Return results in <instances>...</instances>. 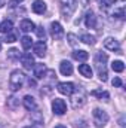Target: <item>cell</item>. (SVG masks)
I'll use <instances>...</instances> for the list:
<instances>
[{"instance_id":"1","label":"cell","mask_w":126,"mask_h":128,"mask_svg":"<svg viewBox=\"0 0 126 128\" xmlns=\"http://www.w3.org/2000/svg\"><path fill=\"white\" fill-rule=\"evenodd\" d=\"M24 82H25V74L21 70H13L10 78H9V88H10V91L15 92L18 90H21Z\"/></svg>"},{"instance_id":"2","label":"cell","mask_w":126,"mask_h":128,"mask_svg":"<svg viewBox=\"0 0 126 128\" xmlns=\"http://www.w3.org/2000/svg\"><path fill=\"white\" fill-rule=\"evenodd\" d=\"M86 103V91L83 86H79V88H74L73 94H71V106L74 109H79L82 107L83 104Z\"/></svg>"},{"instance_id":"3","label":"cell","mask_w":126,"mask_h":128,"mask_svg":"<svg viewBox=\"0 0 126 128\" xmlns=\"http://www.w3.org/2000/svg\"><path fill=\"white\" fill-rule=\"evenodd\" d=\"M125 3L126 0H116L114 3H111V15L119 18V20H123L125 18Z\"/></svg>"},{"instance_id":"4","label":"cell","mask_w":126,"mask_h":128,"mask_svg":"<svg viewBox=\"0 0 126 128\" xmlns=\"http://www.w3.org/2000/svg\"><path fill=\"white\" fill-rule=\"evenodd\" d=\"M108 122V115L107 112L101 110V109H95L94 110V124L98 128H102L105 124Z\"/></svg>"},{"instance_id":"5","label":"cell","mask_w":126,"mask_h":128,"mask_svg":"<svg viewBox=\"0 0 126 128\" xmlns=\"http://www.w3.org/2000/svg\"><path fill=\"white\" fill-rule=\"evenodd\" d=\"M61 3V10L64 14V18H70V15L76 9V0H60Z\"/></svg>"},{"instance_id":"6","label":"cell","mask_w":126,"mask_h":128,"mask_svg":"<svg viewBox=\"0 0 126 128\" xmlns=\"http://www.w3.org/2000/svg\"><path fill=\"white\" fill-rule=\"evenodd\" d=\"M52 110H54V113L58 115V116L64 115V113L67 112V104H65V101L61 100V98H55V100L52 101Z\"/></svg>"},{"instance_id":"7","label":"cell","mask_w":126,"mask_h":128,"mask_svg":"<svg viewBox=\"0 0 126 128\" xmlns=\"http://www.w3.org/2000/svg\"><path fill=\"white\" fill-rule=\"evenodd\" d=\"M51 34H52V37L55 40H61L64 37V28L58 21H55V22L51 24Z\"/></svg>"},{"instance_id":"8","label":"cell","mask_w":126,"mask_h":128,"mask_svg":"<svg viewBox=\"0 0 126 128\" xmlns=\"http://www.w3.org/2000/svg\"><path fill=\"white\" fill-rule=\"evenodd\" d=\"M74 88H76V86H74V84H71V82H60L58 86H57L58 92L63 94V96H71L73 91H74Z\"/></svg>"},{"instance_id":"9","label":"cell","mask_w":126,"mask_h":128,"mask_svg":"<svg viewBox=\"0 0 126 128\" xmlns=\"http://www.w3.org/2000/svg\"><path fill=\"white\" fill-rule=\"evenodd\" d=\"M19 60H21V64L24 66V68L25 70H31L33 67H34V57H33L30 52H24L21 57H19Z\"/></svg>"},{"instance_id":"10","label":"cell","mask_w":126,"mask_h":128,"mask_svg":"<svg viewBox=\"0 0 126 128\" xmlns=\"http://www.w3.org/2000/svg\"><path fill=\"white\" fill-rule=\"evenodd\" d=\"M104 46H105V49H108V51H114V52H117V54H122V52H120V45H119V42H117L114 37H107V39L104 40Z\"/></svg>"},{"instance_id":"11","label":"cell","mask_w":126,"mask_h":128,"mask_svg":"<svg viewBox=\"0 0 126 128\" xmlns=\"http://www.w3.org/2000/svg\"><path fill=\"white\" fill-rule=\"evenodd\" d=\"M31 9H33L34 14H37V15H43V14L46 12V3H45L43 0H36V2L31 4Z\"/></svg>"},{"instance_id":"12","label":"cell","mask_w":126,"mask_h":128,"mask_svg":"<svg viewBox=\"0 0 126 128\" xmlns=\"http://www.w3.org/2000/svg\"><path fill=\"white\" fill-rule=\"evenodd\" d=\"M33 48H34V54H36L37 57L43 58V57L46 55V43H45L43 40H40V42L34 43V45H33Z\"/></svg>"},{"instance_id":"13","label":"cell","mask_w":126,"mask_h":128,"mask_svg":"<svg viewBox=\"0 0 126 128\" xmlns=\"http://www.w3.org/2000/svg\"><path fill=\"white\" fill-rule=\"evenodd\" d=\"M107 60H108V57H107V54H105V52H102V51L96 52V55H95V64L98 66V68H99V70L105 67Z\"/></svg>"},{"instance_id":"14","label":"cell","mask_w":126,"mask_h":128,"mask_svg":"<svg viewBox=\"0 0 126 128\" xmlns=\"http://www.w3.org/2000/svg\"><path fill=\"white\" fill-rule=\"evenodd\" d=\"M22 103H24V107H25L27 110H30V112H34V110H37V103H36L34 97H31V96H25V97H24V100H22Z\"/></svg>"},{"instance_id":"15","label":"cell","mask_w":126,"mask_h":128,"mask_svg":"<svg viewBox=\"0 0 126 128\" xmlns=\"http://www.w3.org/2000/svg\"><path fill=\"white\" fill-rule=\"evenodd\" d=\"M33 70H34V76L37 78V79H43L45 78V74H46V66L43 63H37L34 64V67H33Z\"/></svg>"},{"instance_id":"16","label":"cell","mask_w":126,"mask_h":128,"mask_svg":"<svg viewBox=\"0 0 126 128\" xmlns=\"http://www.w3.org/2000/svg\"><path fill=\"white\" fill-rule=\"evenodd\" d=\"M85 26L88 28H95V26H96V16H95V14L92 10L86 12V15H85Z\"/></svg>"},{"instance_id":"17","label":"cell","mask_w":126,"mask_h":128,"mask_svg":"<svg viewBox=\"0 0 126 128\" xmlns=\"http://www.w3.org/2000/svg\"><path fill=\"white\" fill-rule=\"evenodd\" d=\"M60 72L63 73L64 76H70L73 73V64L70 63V61H67V60L61 61L60 63Z\"/></svg>"},{"instance_id":"18","label":"cell","mask_w":126,"mask_h":128,"mask_svg":"<svg viewBox=\"0 0 126 128\" xmlns=\"http://www.w3.org/2000/svg\"><path fill=\"white\" fill-rule=\"evenodd\" d=\"M19 28L24 33H30L36 28V26H34V22H33L31 20H22L21 24H19Z\"/></svg>"},{"instance_id":"19","label":"cell","mask_w":126,"mask_h":128,"mask_svg":"<svg viewBox=\"0 0 126 128\" xmlns=\"http://www.w3.org/2000/svg\"><path fill=\"white\" fill-rule=\"evenodd\" d=\"M73 58L76 60V61H86L88 58H89V54L86 52V51H83V49H76L74 52H73Z\"/></svg>"},{"instance_id":"20","label":"cell","mask_w":126,"mask_h":128,"mask_svg":"<svg viewBox=\"0 0 126 128\" xmlns=\"http://www.w3.org/2000/svg\"><path fill=\"white\" fill-rule=\"evenodd\" d=\"M12 28H13V24H12L10 20H4L3 22H0V33L7 34V33L12 32Z\"/></svg>"},{"instance_id":"21","label":"cell","mask_w":126,"mask_h":128,"mask_svg":"<svg viewBox=\"0 0 126 128\" xmlns=\"http://www.w3.org/2000/svg\"><path fill=\"white\" fill-rule=\"evenodd\" d=\"M79 73L85 78H92V68L89 64H80L79 66Z\"/></svg>"},{"instance_id":"22","label":"cell","mask_w":126,"mask_h":128,"mask_svg":"<svg viewBox=\"0 0 126 128\" xmlns=\"http://www.w3.org/2000/svg\"><path fill=\"white\" fill-rule=\"evenodd\" d=\"M111 0H98V4H99V9L102 12H108L110 8H111Z\"/></svg>"},{"instance_id":"23","label":"cell","mask_w":126,"mask_h":128,"mask_svg":"<svg viewBox=\"0 0 126 128\" xmlns=\"http://www.w3.org/2000/svg\"><path fill=\"white\" fill-rule=\"evenodd\" d=\"M21 45H22V48H24L25 51H28L33 46V39L30 36H24V37L21 39Z\"/></svg>"},{"instance_id":"24","label":"cell","mask_w":126,"mask_h":128,"mask_svg":"<svg viewBox=\"0 0 126 128\" xmlns=\"http://www.w3.org/2000/svg\"><path fill=\"white\" fill-rule=\"evenodd\" d=\"M80 40L86 45H95V36H92V34H82Z\"/></svg>"},{"instance_id":"25","label":"cell","mask_w":126,"mask_h":128,"mask_svg":"<svg viewBox=\"0 0 126 128\" xmlns=\"http://www.w3.org/2000/svg\"><path fill=\"white\" fill-rule=\"evenodd\" d=\"M92 96L94 97H98V98H104V100H108V97H110V94L107 92V91H102V90H95V91H92Z\"/></svg>"},{"instance_id":"26","label":"cell","mask_w":126,"mask_h":128,"mask_svg":"<svg viewBox=\"0 0 126 128\" xmlns=\"http://www.w3.org/2000/svg\"><path fill=\"white\" fill-rule=\"evenodd\" d=\"M111 68H113V72L122 73V72L125 70V64L122 63V61H113V64H111Z\"/></svg>"},{"instance_id":"27","label":"cell","mask_w":126,"mask_h":128,"mask_svg":"<svg viewBox=\"0 0 126 128\" xmlns=\"http://www.w3.org/2000/svg\"><path fill=\"white\" fill-rule=\"evenodd\" d=\"M19 57H21V55H19V51H18V49L13 48V49L7 51V58H9V60L15 61V60H19Z\"/></svg>"},{"instance_id":"28","label":"cell","mask_w":126,"mask_h":128,"mask_svg":"<svg viewBox=\"0 0 126 128\" xmlns=\"http://www.w3.org/2000/svg\"><path fill=\"white\" fill-rule=\"evenodd\" d=\"M15 40H16V34H13L12 32L7 33V34H6V37H4V42H6V43H13Z\"/></svg>"},{"instance_id":"29","label":"cell","mask_w":126,"mask_h":128,"mask_svg":"<svg viewBox=\"0 0 126 128\" xmlns=\"http://www.w3.org/2000/svg\"><path fill=\"white\" fill-rule=\"evenodd\" d=\"M34 30H36V33H37V36H39L40 39H43V42H45V37H46V32H45V28H43V27H36Z\"/></svg>"},{"instance_id":"30","label":"cell","mask_w":126,"mask_h":128,"mask_svg":"<svg viewBox=\"0 0 126 128\" xmlns=\"http://www.w3.org/2000/svg\"><path fill=\"white\" fill-rule=\"evenodd\" d=\"M67 39L70 40V45H71V46H76V45H77V39H76V36H74L73 33H70V34L67 36Z\"/></svg>"},{"instance_id":"31","label":"cell","mask_w":126,"mask_h":128,"mask_svg":"<svg viewBox=\"0 0 126 128\" xmlns=\"http://www.w3.org/2000/svg\"><path fill=\"white\" fill-rule=\"evenodd\" d=\"M99 80L101 82H105L107 80V72H105V68H101L99 70Z\"/></svg>"},{"instance_id":"32","label":"cell","mask_w":126,"mask_h":128,"mask_svg":"<svg viewBox=\"0 0 126 128\" xmlns=\"http://www.w3.org/2000/svg\"><path fill=\"white\" fill-rule=\"evenodd\" d=\"M111 84H113V86H122V84H123V82H122V79H120V78H114Z\"/></svg>"},{"instance_id":"33","label":"cell","mask_w":126,"mask_h":128,"mask_svg":"<svg viewBox=\"0 0 126 128\" xmlns=\"http://www.w3.org/2000/svg\"><path fill=\"white\" fill-rule=\"evenodd\" d=\"M15 100H16L15 97H12V98L9 100V106H10V107H15V104H16V101H15Z\"/></svg>"},{"instance_id":"34","label":"cell","mask_w":126,"mask_h":128,"mask_svg":"<svg viewBox=\"0 0 126 128\" xmlns=\"http://www.w3.org/2000/svg\"><path fill=\"white\" fill-rule=\"evenodd\" d=\"M91 0H80V3H82V6H86L88 3H89Z\"/></svg>"},{"instance_id":"35","label":"cell","mask_w":126,"mask_h":128,"mask_svg":"<svg viewBox=\"0 0 126 128\" xmlns=\"http://www.w3.org/2000/svg\"><path fill=\"white\" fill-rule=\"evenodd\" d=\"M19 2H22V0H12V6H15V4L19 3Z\"/></svg>"},{"instance_id":"36","label":"cell","mask_w":126,"mask_h":128,"mask_svg":"<svg viewBox=\"0 0 126 128\" xmlns=\"http://www.w3.org/2000/svg\"><path fill=\"white\" fill-rule=\"evenodd\" d=\"M6 4V0H0V8H3Z\"/></svg>"},{"instance_id":"37","label":"cell","mask_w":126,"mask_h":128,"mask_svg":"<svg viewBox=\"0 0 126 128\" xmlns=\"http://www.w3.org/2000/svg\"><path fill=\"white\" fill-rule=\"evenodd\" d=\"M24 128H37L36 125H28V127H24Z\"/></svg>"},{"instance_id":"38","label":"cell","mask_w":126,"mask_h":128,"mask_svg":"<svg viewBox=\"0 0 126 128\" xmlns=\"http://www.w3.org/2000/svg\"><path fill=\"white\" fill-rule=\"evenodd\" d=\"M55 128H67V127H64V125H57Z\"/></svg>"},{"instance_id":"39","label":"cell","mask_w":126,"mask_h":128,"mask_svg":"<svg viewBox=\"0 0 126 128\" xmlns=\"http://www.w3.org/2000/svg\"><path fill=\"white\" fill-rule=\"evenodd\" d=\"M0 49H1V42H0Z\"/></svg>"},{"instance_id":"40","label":"cell","mask_w":126,"mask_h":128,"mask_svg":"<svg viewBox=\"0 0 126 128\" xmlns=\"http://www.w3.org/2000/svg\"><path fill=\"white\" fill-rule=\"evenodd\" d=\"M0 128H1V125H0Z\"/></svg>"}]
</instances>
